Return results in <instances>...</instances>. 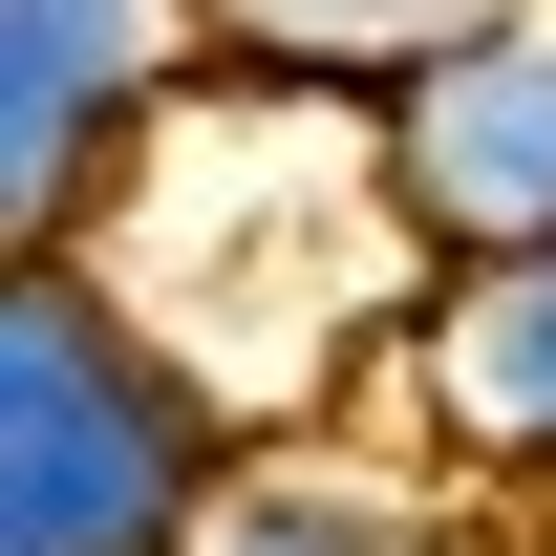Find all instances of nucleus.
Returning a JSON list of instances; mask_svg holds the SVG:
<instances>
[{
  "label": "nucleus",
  "instance_id": "f03ea898",
  "mask_svg": "<svg viewBox=\"0 0 556 556\" xmlns=\"http://www.w3.org/2000/svg\"><path fill=\"white\" fill-rule=\"evenodd\" d=\"M257 428L129 321L108 257H0V556H193Z\"/></svg>",
  "mask_w": 556,
  "mask_h": 556
},
{
  "label": "nucleus",
  "instance_id": "423d86ee",
  "mask_svg": "<svg viewBox=\"0 0 556 556\" xmlns=\"http://www.w3.org/2000/svg\"><path fill=\"white\" fill-rule=\"evenodd\" d=\"M471 535H492L471 492L428 471L386 407H343V428H257L193 556H471Z\"/></svg>",
  "mask_w": 556,
  "mask_h": 556
},
{
  "label": "nucleus",
  "instance_id": "39448f33",
  "mask_svg": "<svg viewBox=\"0 0 556 556\" xmlns=\"http://www.w3.org/2000/svg\"><path fill=\"white\" fill-rule=\"evenodd\" d=\"M364 407L407 428L428 471L471 492V514H514V535H556V257H492V278H428L407 343H386V386Z\"/></svg>",
  "mask_w": 556,
  "mask_h": 556
},
{
  "label": "nucleus",
  "instance_id": "f257e3e1",
  "mask_svg": "<svg viewBox=\"0 0 556 556\" xmlns=\"http://www.w3.org/2000/svg\"><path fill=\"white\" fill-rule=\"evenodd\" d=\"M86 257L129 278V321L193 364L236 428H343L407 343V214H386V86H278V65H193L150 108L129 193Z\"/></svg>",
  "mask_w": 556,
  "mask_h": 556
},
{
  "label": "nucleus",
  "instance_id": "20e7f679",
  "mask_svg": "<svg viewBox=\"0 0 556 556\" xmlns=\"http://www.w3.org/2000/svg\"><path fill=\"white\" fill-rule=\"evenodd\" d=\"M386 214H407L428 278L556 257V0H514L386 86Z\"/></svg>",
  "mask_w": 556,
  "mask_h": 556
},
{
  "label": "nucleus",
  "instance_id": "0eeeda50",
  "mask_svg": "<svg viewBox=\"0 0 556 556\" xmlns=\"http://www.w3.org/2000/svg\"><path fill=\"white\" fill-rule=\"evenodd\" d=\"M214 65H278V86H407L428 43H471V22H514V0H193Z\"/></svg>",
  "mask_w": 556,
  "mask_h": 556
},
{
  "label": "nucleus",
  "instance_id": "7ed1b4c3",
  "mask_svg": "<svg viewBox=\"0 0 556 556\" xmlns=\"http://www.w3.org/2000/svg\"><path fill=\"white\" fill-rule=\"evenodd\" d=\"M214 65L193 0H0V236L22 257H86L108 193H129L150 108Z\"/></svg>",
  "mask_w": 556,
  "mask_h": 556
}]
</instances>
